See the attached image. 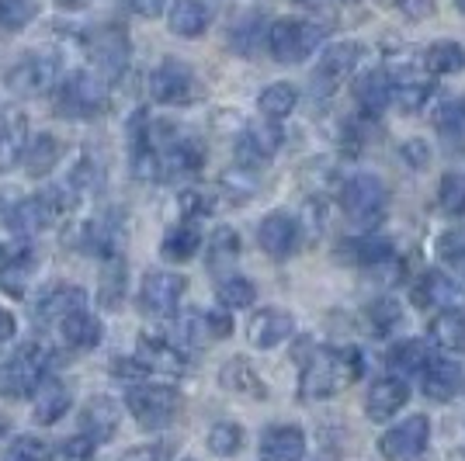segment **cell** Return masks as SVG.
Here are the masks:
<instances>
[{
	"mask_svg": "<svg viewBox=\"0 0 465 461\" xmlns=\"http://www.w3.org/2000/svg\"><path fill=\"white\" fill-rule=\"evenodd\" d=\"M28 118L18 108H4L0 112V173H11L21 167L25 150H28Z\"/></svg>",
	"mask_w": 465,
	"mask_h": 461,
	"instance_id": "obj_22",
	"label": "cell"
},
{
	"mask_svg": "<svg viewBox=\"0 0 465 461\" xmlns=\"http://www.w3.org/2000/svg\"><path fill=\"white\" fill-rule=\"evenodd\" d=\"M4 461H49V447L39 437H15L4 451Z\"/></svg>",
	"mask_w": 465,
	"mask_h": 461,
	"instance_id": "obj_51",
	"label": "cell"
},
{
	"mask_svg": "<svg viewBox=\"0 0 465 461\" xmlns=\"http://www.w3.org/2000/svg\"><path fill=\"white\" fill-rule=\"evenodd\" d=\"M219 385L236 392V396H253V399H264L268 396V385L261 382L257 368L247 358H232V361H226V365L219 368Z\"/></svg>",
	"mask_w": 465,
	"mask_h": 461,
	"instance_id": "obj_34",
	"label": "cell"
},
{
	"mask_svg": "<svg viewBox=\"0 0 465 461\" xmlns=\"http://www.w3.org/2000/svg\"><path fill=\"white\" fill-rule=\"evenodd\" d=\"M438 205L445 215H465V173H445L438 188Z\"/></svg>",
	"mask_w": 465,
	"mask_h": 461,
	"instance_id": "obj_48",
	"label": "cell"
},
{
	"mask_svg": "<svg viewBox=\"0 0 465 461\" xmlns=\"http://www.w3.org/2000/svg\"><path fill=\"white\" fill-rule=\"evenodd\" d=\"M292 333H295V316L274 306L253 312L251 323H247V340H251L257 350H274V347L285 344Z\"/></svg>",
	"mask_w": 465,
	"mask_h": 461,
	"instance_id": "obj_20",
	"label": "cell"
},
{
	"mask_svg": "<svg viewBox=\"0 0 465 461\" xmlns=\"http://www.w3.org/2000/svg\"><path fill=\"white\" fill-rule=\"evenodd\" d=\"M455 7H459V15L465 18V0H455Z\"/></svg>",
	"mask_w": 465,
	"mask_h": 461,
	"instance_id": "obj_62",
	"label": "cell"
},
{
	"mask_svg": "<svg viewBox=\"0 0 465 461\" xmlns=\"http://www.w3.org/2000/svg\"><path fill=\"white\" fill-rule=\"evenodd\" d=\"M150 97L163 108H184V104H194L198 101V80H194V70L181 59H163L156 63L150 80Z\"/></svg>",
	"mask_w": 465,
	"mask_h": 461,
	"instance_id": "obj_8",
	"label": "cell"
},
{
	"mask_svg": "<svg viewBox=\"0 0 465 461\" xmlns=\"http://www.w3.org/2000/svg\"><path fill=\"white\" fill-rule=\"evenodd\" d=\"M337 257L351 260L354 268H389L396 260V247L386 236H351L337 247Z\"/></svg>",
	"mask_w": 465,
	"mask_h": 461,
	"instance_id": "obj_28",
	"label": "cell"
},
{
	"mask_svg": "<svg viewBox=\"0 0 465 461\" xmlns=\"http://www.w3.org/2000/svg\"><path fill=\"white\" fill-rule=\"evenodd\" d=\"M133 358H136L150 375H167V378H174V375H181V371L188 368V354H184V350L174 344V337H167V333H143Z\"/></svg>",
	"mask_w": 465,
	"mask_h": 461,
	"instance_id": "obj_15",
	"label": "cell"
},
{
	"mask_svg": "<svg viewBox=\"0 0 465 461\" xmlns=\"http://www.w3.org/2000/svg\"><path fill=\"white\" fill-rule=\"evenodd\" d=\"M430 340L441 350H465V309H441L430 319Z\"/></svg>",
	"mask_w": 465,
	"mask_h": 461,
	"instance_id": "obj_39",
	"label": "cell"
},
{
	"mask_svg": "<svg viewBox=\"0 0 465 461\" xmlns=\"http://www.w3.org/2000/svg\"><path fill=\"white\" fill-rule=\"evenodd\" d=\"M365 319H369V329L375 337H386V333L403 327V309H400V302H392V299H375L365 309Z\"/></svg>",
	"mask_w": 465,
	"mask_h": 461,
	"instance_id": "obj_46",
	"label": "cell"
},
{
	"mask_svg": "<svg viewBox=\"0 0 465 461\" xmlns=\"http://www.w3.org/2000/svg\"><path fill=\"white\" fill-rule=\"evenodd\" d=\"M74 406V392L70 385L59 382V378H45V382L32 392V420L39 427H56Z\"/></svg>",
	"mask_w": 465,
	"mask_h": 461,
	"instance_id": "obj_27",
	"label": "cell"
},
{
	"mask_svg": "<svg viewBox=\"0 0 465 461\" xmlns=\"http://www.w3.org/2000/svg\"><path fill=\"white\" fill-rule=\"evenodd\" d=\"M160 177H192L205 167V150L198 139L177 132L163 150H160Z\"/></svg>",
	"mask_w": 465,
	"mask_h": 461,
	"instance_id": "obj_25",
	"label": "cell"
},
{
	"mask_svg": "<svg viewBox=\"0 0 465 461\" xmlns=\"http://www.w3.org/2000/svg\"><path fill=\"white\" fill-rule=\"evenodd\" d=\"M122 240H125V230H122V219L118 215H97V219H84L74 232V247L91 257H118L122 253Z\"/></svg>",
	"mask_w": 465,
	"mask_h": 461,
	"instance_id": "obj_13",
	"label": "cell"
},
{
	"mask_svg": "<svg viewBox=\"0 0 465 461\" xmlns=\"http://www.w3.org/2000/svg\"><path fill=\"white\" fill-rule=\"evenodd\" d=\"M87 306V291L74 285V281H56L49 289H42L32 302V319L39 327H59L63 316L77 312V309Z\"/></svg>",
	"mask_w": 465,
	"mask_h": 461,
	"instance_id": "obj_14",
	"label": "cell"
},
{
	"mask_svg": "<svg viewBox=\"0 0 465 461\" xmlns=\"http://www.w3.org/2000/svg\"><path fill=\"white\" fill-rule=\"evenodd\" d=\"M118 423H122V406L112 396H91L80 409V434L97 447L115 441Z\"/></svg>",
	"mask_w": 465,
	"mask_h": 461,
	"instance_id": "obj_16",
	"label": "cell"
},
{
	"mask_svg": "<svg viewBox=\"0 0 465 461\" xmlns=\"http://www.w3.org/2000/svg\"><path fill=\"white\" fill-rule=\"evenodd\" d=\"M430 444V420L424 413H413L396 427H389L379 441V451L386 461H417Z\"/></svg>",
	"mask_w": 465,
	"mask_h": 461,
	"instance_id": "obj_11",
	"label": "cell"
},
{
	"mask_svg": "<svg viewBox=\"0 0 465 461\" xmlns=\"http://www.w3.org/2000/svg\"><path fill=\"white\" fill-rule=\"evenodd\" d=\"M97 455V444L87 441L84 434H74L66 441L59 444L56 451H49V461H94Z\"/></svg>",
	"mask_w": 465,
	"mask_h": 461,
	"instance_id": "obj_50",
	"label": "cell"
},
{
	"mask_svg": "<svg viewBox=\"0 0 465 461\" xmlns=\"http://www.w3.org/2000/svg\"><path fill=\"white\" fill-rule=\"evenodd\" d=\"M56 108L66 118H97L108 108V83L94 70H74L56 83Z\"/></svg>",
	"mask_w": 465,
	"mask_h": 461,
	"instance_id": "obj_5",
	"label": "cell"
},
{
	"mask_svg": "<svg viewBox=\"0 0 465 461\" xmlns=\"http://www.w3.org/2000/svg\"><path fill=\"white\" fill-rule=\"evenodd\" d=\"M365 371V361L354 347H316L299 378V396L302 399H327L344 392L351 382H358Z\"/></svg>",
	"mask_w": 465,
	"mask_h": 461,
	"instance_id": "obj_1",
	"label": "cell"
},
{
	"mask_svg": "<svg viewBox=\"0 0 465 461\" xmlns=\"http://www.w3.org/2000/svg\"><path fill=\"white\" fill-rule=\"evenodd\" d=\"M202 232H198V226L194 222H177V226H171L167 230V236H163V243H160V253H163V260H171V264H184V260H192L194 253L202 250Z\"/></svg>",
	"mask_w": 465,
	"mask_h": 461,
	"instance_id": "obj_37",
	"label": "cell"
},
{
	"mask_svg": "<svg viewBox=\"0 0 465 461\" xmlns=\"http://www.w3.org/2000/svg\"><path fill=\"white\" fill-rule=\"evenodd\" d=\"M39 270V257L32 247H18V250H0V289L11 299H28V285Z\"/></svg>",
	"mask_w": 465,
	"mask_h": 461,
	"instance_id": "obj_23",
	"label": "cell"
},
{
	"mask_svg": "<svg viewBox=\"0 0 465 461\" xmlns=\"http://www.w3.org/2000/svg\"><path fill=\"white\" fill-rule=\"evenodd\" d=\"M219 184H223V191L230 194L232 201H247L253 191H257V184H253V171L251 167H232V171H226L223 177H219Z\"/></svg>",
	"mask_w": 465,
	"mask_h": 461,
	"instance_id": "obj_49",
	"label": "cell"
},
{
	"mask_svg": "<svg viewBox=\"0 0 465 461\" xmlns=\"http://www.w3.org/2000/svg\"><path fill=\"white\" fill-rule=\"evenodd\" d=\"M63 77V56L56 49H32L7 70V87L18 97H42L53 94Z\"/></svg>",
	"mask_w": 465,
	"mask_h": 461,
	"instance_id": "obj_4",
	"label": "cell"
},
{
	"mask_svg": "<svg viewBox=\"0 0 465 461\" xmlns=\"http://www.w3.org/2000/svg\"><path fill=\"white\" fill-rule=\"evenodd\" d=\"M240 257V232L232 226H219V230L205 240V260L213 270L232 268V260Z\"/></svg>",
	"mask_w": 465,
	"mask_h": 461,
	"instance_id": "obj_42",
	"label": "cell"
},
{
	"mask_svg": "<svg viewBox=\"0 0 465 461\" xmlns=\"http://www.w3.org/2000/svg\"><path fill=\"white\" fill-rule=\"evenodd\" d=\"M59 156H63V142H59L53 132H35L28 139V150H25V160H21V167L28 171V177H49V173L56 171Z\"/></svg>",
	"mask_w": 465,
	"mask_h": 461,
	"instance_id": "obj_33",
	"label": "cell"
},
{
	"mask_svg": "<svg viewBox=\"0 0 465 461\" xmlns=\"http://www.w3.org/2000/svg\"><path fill=\"white\" fill-rule=\"evenodd\" d=\"M459 299H462V289L448 278L445 270H427L424 278L413 285V306H420V309L441 312V309L459 306Z\"/></svg>",
	"mask_w": 465,
	"mask_h": 461,
	"instance_id": "obj_29",
	"label": "cell"
},
{
	"mask_svg": "<svg viewBox=\"0 0 465 461\" xmlns=\"http://www.w3.org/2000/svg\"><path fill=\"white\" fill-rule=\"evenodd\" d=\"M424 70L430 77H455L465 70V45L455 39L430 42L424 53Z\"/></svg>",
	"mask_w": 465,
	"mask_h": 461,
	"instance_id": "obj_36",
	"label": "cell"
},
{
	"mask_svg": "<svg viewBox=\"0 0 465 461\" xmlns=\"http://www.w3.org/2000/svg\"><path fill=\"white\" fill-rule=\"evenodd\" d=\"M264 39H268V25H264L261 15H243L230 28V49L240 53V56H253Z\"/></svg>",
	"mask_w": 465,
	"mask_h": 461,
	"instance_id": "obj_41",
	"label": "cell"
},
{
	"mask_svg": "<svg viewBox=\"0 0 465 461\" xmlns=\"http://www.w3.org/2000/svg\"><path fill=\"white\" fill-rule=\"evenodd\" d=\"M215 21V0H174L167 11V25L181 39H198Z\"/></svg>",
	"mask_w": 465,
	"mask_h": 461,
	"instance_id": "obj_26",
	"label": "cell"
},
{
	"mask_svg": "<svg viewBox=\"0 0 465 461\" xmlns=\"http://www.w3.org/2000/svg\"><path fill=\"white\" fill-rule=\"evenodd\" d=\"M125 409L136 417L139 427H146V430H163V427L177 417L181 396H177V388H171V385L139 382L125 388Z\"/></svg>",
	"mask_w": 465,
	"mask_h": 461,
	"instance_id": "obj_6",
	"label": "cell"
},
{
	"mask_svg": "<svg viewBox=\"0 0 465 461\" xmlns=\"http://www.w3.org/2000/svg\"><path fill=\"white\" fill-rule=\"evenodd\" d=\"M188 291V278L177 270H150L139 285V306L153 319H171Z\"/></svg>",
	"mask_w": 465,
	"mask_h": 461,
	"instance_id": "obj_10",
	"label": "cell"
},
{
	"mask_svg": "<svg viewBox=\"0 0 465 461\" xmlns=\"http://www.w3.org/2000/svg\"><path fill=\"white\" fill-rule=\"evenodd\" d=\"M400 156H403V163H407V167L424 171L427 163H430V146H427L424 139H407V142L400 146Z\"/></svg>",
	"mask_w": 465,
	"mask_h": 461,
	"instance_id": "obj_53",
	"label": "cell"
},
{
	"mask_svg": "<svg viewBox=\"0 0 465 461\" xmlns=\"http://www.w3.org/2000/svg\"><path fill=\"white\" fill-rule=\"evenodd\" d=\"M53 371V350L42 344L18 347L4 365H0V396L7 399H25L39 388Z\"/></svg>",
	"mask_w": 465,
	"mask_h": 461,
	"instance_id": "obj_2",
	"label": "cell"
},
{
	"mask_svg": "<svg viewBox=\"0 0 465 461\" xmlns=\"http://www.w3.org/2000/svg\"><path fill=\"white\" fill-rule=\"evenodd\" d=\"M430 94H434V87L424 77H403V80L392 77V101L403 112H420V108H427Z\"/></svg>",
	"mask_w": 465,
	"mask_h": 461,
	"instance_id": "obj_45",
	"label": "cell"
},
{
	"mask_svg": "<svg viewBox=\"0 0 465 461\" xmlns=\"http://www.w3.org/2000/svg\"><path fill=\"white\" fill-rule=\"evenodd\" d=\"M299 236H302L299 232V219L289 215V211H272L257 226V243L274 260H289L292 253H295V247H299Z\"/></svg>",
	"mask_w": 465,
	"mask_h": 461,
	"instance_id": "obj_17",
	"label": "cell"
},
{
	"mask_svg": "<svg viewBox=\"0 0 465 461\" xmlns=\"http://www.w3.org/2000/svg\"><path fill=\"white\" fill-rule=\"evenodd\" d=\"M282 142H285V132L278 129V122L251 125V129H243L240 139H236V163L253 171V167L268 163V160L282 150Z\"/></svg>",
	"mask_w": 465,
	"mask_h": 461,
	"instance_id": "obj_18",
	"label": "cell"
},
{
	"mask_svg": "<svg viewBox=\"0 0 465 461\" xmlns=\"http://www.w3.org/2000/svg\"><path fill=\"white\" fill-rule=\"evenodd\" d=\"M7 437H11V417H4V413H0V444L7 441Z\"/></svg>",
	"mask_w": 465,
	"mask_h": 461,
	"instance_id": "obj_60",
	"label": "cell"
},
{
	"mask_svg": "<svg viewBox=\"0 0 465 461\" xmlns=\"http://www.w3.org/2000/svg\"><path fill=\"white\" fill-rule=\"evenodd\" d=\"M125 4L136 11L139 18H160L167 11V0H125Z\"/></svg>",
	"mask_w": 465,
	"mask_h": 461,
	"instance_id": "obj_57",
	"label": "cell"
},
{
	"mask_svg": "<svg viewBox=\"0 0 465 461\" xmlns=\"http://www.w3.org/2000/svg\"><path fill=\"white\" fill-rule=\"evenodd\" d=\"M205 329H209V340H223L232 333V319H230V309H209L205 312Z\"/></svg>",
	"mask_w": 465,
	"mask_h": 461,
	"instance_id": "obj_54",
	"label": "cell"
},
{
	"mask_svg": "<svg viewBox=\"0 0 465 461\" xmlns=\"http://www.w3.org/2000/svg\"><path fill=\"white\" fill-rule=\"evenodd\" d=\"M125 295H129V268H125V260L118 253V257H108L101 264V274H97V306L108 309V312H118L122 302H125Z\"/></svg>",
	"mask_w": 465,
	"mask_h": 461,
	"instance_id": "obj_32",
	"label": "cell"
},
{
	"mask_svg": "<svg viewBox=\"0 0 465 461\" xmlns=\"http://www.w3.org/2000/svg\"><path fill=\"white\" fill-rule=\"evenodd\" d=\"M386 361L392 368V375L407 378V375H420V368L430 361V354H427L424 340H400V344L389 347Z\"/></svg>",
	"mask_w": 465,
	"mask_h": 461,
	"instance_id": "obj_40",
	"label": "cell"
},
{
	"mask_svg": "<svg viewBox=\"0 0 465 461\" xmlns=\"http://www.w3.org/2000/svg\"><path fill=\"white\" fill-rule=\"evenodd\" d=\"M430 122L451 153H465V97H445L430 108Z\"/></svg>",
	"mask_w": 465,
	"mask_h": 461,
	"instance_id": "obj_30",
	"label": "cell"
},
{
	"mask_svg": "<svg viewBox=\"0 0 465 461\" xmlns=\"http://www.w3.org/2000/svg\"><path fill=\"white\" fill-rule=\"evenodd\" d=\"M323 28L316 21H302V18H278L268 25V53H272L274 63L282 66H295V63H306V59L323 45Z\"/></svg>",
	"mask_w": 465,
	"mask_h": 461,
	"instance_id": "obj_3",
	"label": "cell"
},
{
	"mask_svg": "<svg viewBox=\"0 0 465 461\" xmlns=\"http://www.w3.org/2000/svg\"><path fill=\"white\" fill-rule=\"evenodd\" d=\"M205 444H209V451H213L215 458H232L243 447V427L232 420L213 423L209 434H205Z\"/></svg>",
	"mask_w": 465,
	"mask_h": 461,
	"instance_id": "obj_44",
	"label": "cell"
},
{
	"mask_svg": "<svg viewBox=\"0 0 465 461\" xmlns=\"http://www.w3.org/2000/svg\"><path fill=\"white\" fill-rule=\"evenodd\" d=\"M295 108H299V87L289 83V80L268 83V87L261 91V97H257V112L268 118V122H282V118H289Z\"/></svg>",
	"mask_w": 465,
	"mask_h": 461,
	"instance_id": "obj_38",
	"label": "cell"
},
{
	"mask_svg": "<svg viewBox=\"0 0 465 461\" xmlns=\"http://www.w3.org/2000/svg\"><path fill=\"white\" fill-rule=\"evenodd\" d=\"M361 59V45L358 42H333V45H323V53L316 59V70H312V91L316 94H330L337 91L344 77L354 74Z\"/></svg>",
	"mask_w": 465,
	"mask_h": 461,
	"instance_id": "obj_12",
	"label": "cell"
},
{
	"mask_svg": "<svg viewBox=\"0 0 465 461\" xmlns=\"http://www.w3.org/2000/svg\"><path fill=\"white\" fill-rule=\"evenodd\" d=\"M215 295H219V306L230 309V312H236V309H251L253 306L257 289H253L251 278H243V274H226V278L219 281Z\"/></svg>",
	"mask_w": 465,
	"mask_h": 461,
	"instance_id": "obj_43",
	"label": "cell"
},
{
	"mask_svg": "<svg viewBox=\"0 0 465 461\" xmlns=\"http://www.w3.org/2000/svg\"><path fill=\"white\" fill-rule=\"evenodd\" d=\"M295 4H302V7H323L327 0H295Z\"/></svg>",
	"mask_w": 465,
	"mask_h": 461,
	"instance_id": "obj_61",
	"label": "cell"
},
{
	"mask_svg": "<svg viewBox=\"0 0 465 461\" xmlns=\"http://www.w3.org/2000/svg\"><path fill=\"white\" fill-rule=\"evenodd\" d=\"M261 461H302L306 458V430L295 423H272L257 441Z\"/></svg>",
	"mask_w": 465,
	"mask_h": 461,
	"instance_id": "obj_19",
	"label": "cell"
},
{
	"mask_svg": "<svg viewBox=\"0 0 465 461\" xmlns=\"http://www.w3.org/2000/svg\"><path fill=\"white\" fill-rule=\"evenodd\" d=\"M354 97L358 104L369 112V115H379L382 108L392 104V74L389 70H369L354 80Z\"/></svg>",
	"mask_w": 465,
	"mask_h": 461,
	"instance_id": "obj_35",
	"label": "cell"
},
{
	"mask_svg": "<svg viewBox=\"0 0 465 461\" xmlns=\"http://www.w3.org/2000/svg\"><path fill=\"white\" fill-rule=\"evenodd\" d=\"M410 403V385L407 378H400V375H389V378H379V382H371L369 388V399H365V417L375 423H386L392 420L403 406Z\"/></svg>",
	"mask_w": 465,
	"mask_h": 461,
	"instance_id": "obj_24",
	"label": "cell"
},
{
	"mask_svg": "<svg viewBox=\"0 0 465 461\" xmlns=\"http://www.w3.org/2000/svg\"><path fill=\"white\" fill-rule=\"evenodd\" d=\"M87 59H91V70L108 87L118 83V80L125 77V70H129V59H133V45H129L125 28H118V25L94 28L87 35Z\"/></svg>",
	"mask_w": 465,
	"mask_h": 461,
	"instance_id": "obj_7",
	"label": "cell"
},
{
	"mask_svg": "<svg viewBox=\"0 0 465 461\" xmlns=\"http://www.w3.org/2000/svg\"><path fill=\"white\" fill-rule=\"evenodd\" d=\"M163 458V447L160 444H139V447H129L118 461H160Z\"/></svg>",
	"mask_w": 465,
	"mask_h": 461,
	"instance_id": "obj_56",
	"label": "cell"
},
{
	"mask_svg": "<svg viewBox=\"0 0 465 461\" xmlns=\"http://www.w3.org/2000/svg\"><path fill=\"white\" fill-rule=\"evenodd\" d=\"M341 205L348 211V219L361 222V226H371V222H379L386 215L389 191L375 173H354L341 188Z\"/></svg>",
	"mask_w": 465,
	"mask_h": 461,
	"instance_id": "obj_9",
	"label": "cell"
},
{
	"mask_svg": "<svg viewBox=\"0 0 465 461\" xmlns=\"http://www.w3.org/2000/svg\"><path fill=\"white\" fill-rule=\"evenodd\" d=\"M400 7V15L410 21H424L430 15V0H392Z\"/></svg>",
	"mask_w": 465,
	"mask_h": 461,
	"instance_id": "obj_55",
	"label": "cell"
},
{
	"mask_svg": "<svg viewBox=\"0 0 465 461\" xmlns=\"http://www.w3.org/2000/svg\"><path fill=\"white\" fill-rule=\"evenodd\" d=\"M91 0H56V7H63V11H80V7H87Z\"/></svg>",
	"mask_w": 465,
	"mask_h": 461,
	"instance_id": "obj_59",
	"label": "cell"
},
{
	"mask_svg": "<svg viewBox=\"0 0 465 461\" xmlns=\"http://www.w3.org/2000/svg\"><path fill=\"white\" fill-rule=\"evenodd\" d=\"M59 337H63V344L74 347V350H94L104 340V323L84 306L59 319Z\"/></svg>",
	"mask_w": 465,
	"mask_h": 461,
	"instance_id": "obj_31",
	"label": "cell"
},
{
	"mask_svg": "<svg viewBox=\"0 0 465 461\" xmlns=\"http://www.w3.org/2000/svg\"><path fill=\"white\" fill-rule=\"evenodd\" d=\"M15 333H18V319H15V312L0 306V344H11V340H15Z\"/></svg>",
	"mask_w": 465,
	"mask_h": 461,
	"instance_id": "obj_58",
	"label": "cell"
},
{
	"mask_svg": "<svg viewBox=\"0 0 465 461\" xmlns=\"http://www.w3.org/2000/svg\"><path fill=\"white\" fill-rule=\"evenodd\" d=\"M465 385V371L459 361L451 358H430L424 368H420V388H424L427 399L434 403H448L462 392Z\"/></svg>",
	"mask_w": 465,
	"mask_h": 461,
	"instance_id": "obj_21",
	"label": "cell"
},
{
	"mask_svg": "<svg viewBox=\"0 0 465 461\" xmlns=\"http://www.w3.org/2000/svg\"><path fill=\"white\" fill-rule=\"evenodd\" d=\"M35 18H39L35 0H0V28L4 32H21Z\"/></svg>",
	"mask_w": 465,
	"mask_h": 461,
	"instance_id": "obj_47",
	"label": "cell"
},
{
	"mask_svg": "<svg viewBox=\"0 0 465 461\" xmlns=\"http://www.w3.org/2000/svg\"><path fill=\"white\" fill-rule=\"evenodd\" d=\"M177 205H181V211H184L188 222H192V219H202V215H213V198H209L205 191H198V188L181 191Z\"/></svg>",
	"mask_w": 465,
	"mask_h": 461,
	"instance_id": "obj_52",
	"label": "cell"
}]
</instances>
